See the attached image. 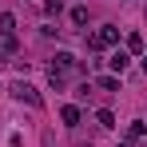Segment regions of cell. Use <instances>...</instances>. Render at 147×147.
<instances>
[{
    "label": "cell",
    "instance_id": "1",
    "mask_svg": "<svg viewBox=\"0 0 147 147\" xmlns=\"http://www.w3.org/2000/svg\"><path fill=\"white\" fill-rule=\"evenodd\" d=\"M115 44H119V28H115V24H103V28H96V32L88 36V48H92V52L115 48Z\"/></svg>",
    "mask_w": 147,
    "mask_h": 147
},
{
    "label": "cell",
    "instance_id": "2",
    "mask_svg": "<svg viewBox=\"0 0 147 147\" xmlns=\"http://www.w3.org/2000/svg\"><path fill=\"white\" fill-rule=\"evenodd\" d=\"M12 96L20 99V103H28V107H44V96H40L28 80H16V84H12Z\"/></svg>",
    "mask_w": 147,
    "mask_h": 147
},
{
    "label": "cell",
    "instance_id": "3",
    "mask_svg": "<svg viewBox=\"0 0 147 147\" xmlns=\"http://www.w3.org/2000/svg\"><path fill=\"white\" fill-rule=\"evenodd\" d=\"M72 68H76V56H72V52H56L52 64H48V72H60V76H68Z\"/></svg>",
    "mask_w": 147,
    "mask_h": 147
},
{
    "label": "cell",
    "instance_id": "4",
    "mask_svg": "<svg viewBox=\"0 0 147 147\" xmlns=\"http://www.w3.org/2000/svg\"><path fill=\"white\" fill-rule=\"evenodd\" d=\"M107 64H111V76H123L127 68H131V52L115 48V52H111V60H107Z\"/></svg>",
    "mask_w": 147,
    "mask_h": 147
},
{
    "label": "cell",
    "instance_id": "5",
    "mask_svg": "<svg viewBox=\"0 0 147 147\" xmlns=\"http://www.w3.org/2000/svg\"><path fill=\"white\" fill-rule=\"evenodd\" d=\"M139 139H147V123L143 119H131L127 123V143H139Z\"/></svg>",
    "mask_w": 147,
    "mask_h": 147
},
{
    "label": "cell",
    "instance_id": "6",
    "mask_svg": "<svg viewBox=\"0 0 147 147\" xmlns=\"http://www.w3.org/2000/svg\"><path fill=\"white\" fill-rule=\"evenodd\" d=\"M60 119L68 123V127H80V119H84V111H80V107H76V103H68V107H64V111H60Z\"/></svg>",
    "mask_w": 147,
    "mask_h": 147
},
{
    "label": "cell",
    "instance_id": "7",
    "mask_svg": "<svg viewBox=\"0 0 147 147\" xmlns=\"http://www.w3.org/2000/svg\"><path fill=\"white\" fill-rule=\"evenodd\" d=\"M92 88H99V92H115V88H119V76H96Z\"/></svg>",
    "mask_w": 147,
    "mask_h": 147
},
{
    "label": "cell",
    "instance_id": "8",
    "mask_svg": "<svg viewBox=\"0 0 147 147\" xmlns=\"http://www.w3.org/2000/svg\"><path fill=\"white\" fill-rule=\"evenodd\" d=\"M4 36H16V16L12 12H0V40Z\"/></svg>",
    "mask_w": 147,
    "mask_h": 147
},
{
    "label": "cell",
    "instance_id": "9",
    "mask_svg": "<svg viewBox=\"0 0 147 147\" xmlns=\"http://www.w3.org/2000/svg\"><path fill=\"white\" fill-rule=\"evenodd\" d=\"M123 44H127L123 52H131V56H143V36H139V32H131V36L123 40Z\"/></svg>",
    "mask_w": 147,
    "mask_h": 147
},
{
    "label": "cell",
    "instance_id": "10",
    "mask_svg": "<svg viewBox=\"0 0 147 147\" xmlns=\"http://www.w3.org/2000/svg\"><path fill=\"white\" fill-rule=\"evenodd\" d=\"M96 123H99V127H107V131H111V127H115V115H111L107 107H99V111H96Z\"/></svg>",
    "mask_w": 147,
    "mask_h": 147
},
{
    "label": "cell",
    "instance_id": "11",
    "mask_svg": "<svg viewBox=\"0 0 147 147\" xmlns=\"http://www.w3.org/2000/svg\"><path fill=\"white\" fill-rule=\"evenodd\" d=\"M72 24H76V28L88 24V8H84V4H76V8H72Z\"/></svg>",
    "mask_w": 147,
    "mask_h": 147
},
{
    "label": "cell",
    "instance_id": "12",
    "mask_svg": "<svg viewBox=\"0 0 147 147\" xmlns=\"http://www.w3.org/2000/svg\"><path fill=\"white\" fill-rule=\"evenodd\" d=\"M48 84L56 88V92H64V88H68V76H60V72H48Z\"/></svg>",
    "mask_w": 147,
    "mask_h": 147
},
{
    "label": "cell",
    "instance_id": "13",
    "mask_svg": "<svg viewBox=\"0 0 147 147\" xmlns=\"http://www.w3.org/2000/svg\"><path fill=\"white\" fill-rule=\"evenodd\" d=\"M60 8H64V0H44V12H52V16H60Z\"/></svg>",
    "mask_w": 147,
    "mask_h": 147
},
{
    "label": "cell",
    "instance_id": "14",
    "mask_svg": "<svg viewBox=\"0 0 147 147\" xmlns=\"http://www.w3.org/2000/svg\"><path fill=\"white\" fill-rule=\"evenodd\" d=\"M4 64H12V56H4V52H0V68H4Z\"/></svg>",
    "mask_w": 147,
    "mask_h": 147
},
{
    "label": "cell",
    "instance_id": "15",
    "mask_svg": "<svg viewBox=\"0 0 147 147\" xmlns=\"http://www.w3.org/2000/svg\"><path fill=\"white\" fill-rule=\"evenodd\" d=\"M139 68H143V72H147V56H143V60H139Z\"/></svg>",
    "mask_w": 147,
    "mask_h": 147
},
{
    "label": "cell",
    "instance_id": "16",
    "mask_svg": "<svg viewBox=\"0 0 147 147\" xmlns=\"http://www.w3.org/2000/svg\"><path fill=\"white\" fill-rule=\"evenodd\" d=\"M119 147H135V143H119Z\"/></svg>",
    "mask_w": 147,
    "mask_h": 147
}]
</instances>
